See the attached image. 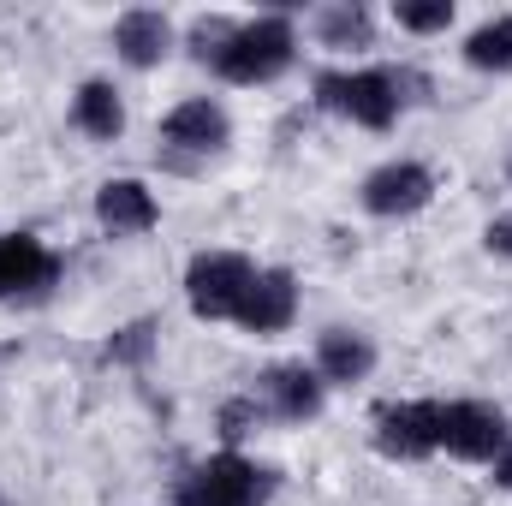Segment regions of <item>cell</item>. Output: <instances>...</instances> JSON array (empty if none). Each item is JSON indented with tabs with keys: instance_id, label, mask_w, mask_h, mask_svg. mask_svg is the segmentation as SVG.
<instances>
[{
	"instance_id": "obj_1",
	"label": "cell",
	"mask_w": 512,
	"mask_h": 506,
	"mask_svg": "<svg viewBox=\"0 0 512 506\" xmlns=\"http://www.w3.org/2000/svg\"><path fill=\"white\" fill-rule=\"evenodd\" d=\"M298 60V30H292V18H280V12H262V18H245L239 30H233V42L215 54V78H227V84H274L286 66Z\"/></svg>"
},
{
	"instance_id": "obj_2",
	"label": "cell",
	"mask_w": 512,
	"mask_h": 506,
	"mask_svg": "<svg viewBox=\"0 0 512 506\" xmlns=\"http://www.w3.org/2000/svg\"><path fill=\"white\" fill-rule=\"evenodd\" d=\"M316 102L340 120L364 131H387L405 108V72L387 66H358V72H322L316 78Z\"/></svg>"
},
{
	"instance_id": "obj_3",
	"label": "cell",
	"mask_w": 512,
	"mask_h": 506,
	"mask_svg": "<svg viewBox=\"0 0 512 506\" xmlns=\"http://www.w3.org/2000/svg\"><path fill=\"white\" fill-rule=\"evenodd\" d=\"M268 495H274V471L245 459L239 447L191 465L179 483V506H268Z\"/></svg>"
},
{
	"instance_id": "obj_4",
	"label": "cell",
	"mask_w": 512,
	"mask_h": 506,
	"mask_svg": "<svg viewBox=\"0 0 512 506\" xmlns=\"http://www.w3.org/2000/svg\"><path fill=\"white\" fill-rule=\"evenodd\" d=\"M256 280V262L239 251H197L185 268V304L197 322H233Z\"/></svg>"
},
{
	"instance_id": "obj_5",
	"label": "cell",
	"mask_w": 512,
	"mask_h": 506,
	"mask_svg": "<svg viewBox=\"0 0 512 506\" xmlns=\"http://www.w3.org/2000/svg\"><path fill=\"white\" fill-rule=\"evenodd\" d=\"M512 441V423L489 399H441V453L465 465H495Z\"/></svg>"
},
{
	"instance_id": "obj_6",
	"label": "cell",
	"mask_w": 512,
	"mask_h": 506,
	"mask_svg": "<svg viewBox=\"0 0 512 506\" xmlns=\"http://www.w3.org/2000/svg\"><path fill=\"white\" fill-rule=\"evenodd\" d=\"M370 441H376V453L393 459V465L435 459V453H441V399H399V405H382Z\"/></svg>"
},
{
	"instance_id": "obj_7",
	"label": "cell",
	"mask_w": 512,
	"mask_h": 506,
	"mask_svg": "<svg viewBox=\"0 0 512 506\" xmlns=\"http://www.w3.org/2000/svg\"><path fill=\"white\" fill-rule=\"evenodd\" d=\"M227 143H233V120H227V108L209 102V96H191V102H179V108L161 120V155H167L173 167H197V161L221 155Z\"/></svg>"
},
{
	"instance_id": "obj_8",
	"label": "cell",
	"mask_w": 512,
	"mask_h": 506,
	"mask_svg": "<svg viewBox=\"0 0 512 506\" xmlns=\"http://www.w3.org/2000/svg\"><path fill=\"white\" fill-rule=\"evenodd\" d=\"M251 405L274 423H310L328 405V381L316 376V364H268L251 387Z\"/></svg>"
},
{
	"instance_id": "obj_9",
	"label": "cell",
	"mask_w": 512,
	"mask_h": 506,
	"mask_svg": "<svg viewBox=\"0 0 512 506\" xmlns=\"http://www.w3.org/2000/svg\"><path fill=\"white\" fill-rule=\"evenodd\" d=\"M429 203H435V173L423 161H382L364 179V209L382 215V221H405V215H417Z\"/></svg>"
},
{
	"instance_id": "obj_10",
	"label": "cell",
	"mask_w": 512,
	"mask_h": 506,
	"mask_svg": "<svg viewBox=\"0 0 512 506\" xmlns=\"http://www.w3.org/2000/svg\"><path fill=\"white\" fill-rule=\"evenodd\" d=\"M245 334H286L292 322H298V280L286 274V268H256L251 292H245V304H239V316H233Z\"/></svg>"
},
{
	"instance_id": "obj_11",
	"label": "cell",
	"mask_w": 512,
	"mask_h": 506,
	"mask_svg": "<svg viewBox=\"0 0 512 506\" xmlns=\"http://www.w3.org/2000/svg\"><path fill=\"white\" fill-rule=\"evenodd\" d=\"M54 274H60V256L36 233H0V304L54 286Z\"/></svg>"
},
{
	"instance_id": "obj_12",
	"label": "cell",
	"mask_w": 512,
	"mask_h": 506,
	"mask_svg": "<svg viewBox=\"0 0 512 506\" xmlns=\"http://www.w3.org/2000/svg\"><path fill=\"white\" fill-rule=\"evenodd\" d=\"M96 221H102V233L131 239V233L161 227V203H155V191H149L143 179H108V185L96 191Z\"/></svg>"
},
{
	"instance_id": "obj_13",
	"label": "cell",
	"mask_w": 512,
	"mask_h": 506,
	"mask_svg": "<svg viewBox=\"0 0 512 506\" xmlns=\"http://www.w3.org/2000/svg\"><path fill=\"white\" fill-rule=\"evenodd\" d=\"M114 48H120V60L137 66V72L161 66V60L173 54V24H167V12H155V6H131V12H120Z\"/></svg>"
},
{
	"instance_id": "obj_14",
	"label": "cell",
	"mask_w": 512,
	"mask_h": 506,
	"mask_svg": "<svg viewBox=\"0 0 512 506\" xmlns=\"http://www.w3.org/2000/svg\"><path fill=\"white\" fill-rule=\"evenodd\" d=\"M376 370V340L358 334V328H328L316 340V376L328 387H352V381H370Z\"/></svg>"
},
{
	"instance_id": "obj_15",
	"label": "cell",
	"mask_w": 512,
	"mask_h": 506,
	"mask_svg": "<svg viewBox=\"0 0 512 506\" xmlns=\"http://www.w3.org/2000/svg\"><path fill=\"white\" fill-rule=\"evenodd\" d=\"M72 126L84 131V137H96V143H114V137L126 131V102H120V90H114L108 78L78 84V96H72Z\"/></svg>"
},
{
	"instance_id": "obj_16",
	"label": "cell",
	"mask_w": 512,
	"mask_h": 506,
	"mask_svg": "<svg viewBox=\"0 0 512 506\" xmlns=\"http://www.w3.org/2000/svg\"><path fill=\"white\" fill-rule=\"evenodd\" d=\"M465 66L471 72H512V18H489L465 36Z\"/></svg>"
},
{
	"instance_id": "obj_17",
	"label": "cell",
	"mask_w": 512,
	"mask_h": 506,
	"mask_svg": "<svg viewBox=\"0 0 512 506\" xmlns=\"http://www.w3.org/2000/svg\"><path fill=\"white\" fill-rule=\"evenodd\" d=\"M322 42L328 48H370V6H334V12H322Z\"/></svg>"
},
{
	"instance_id": "obj_18",
	"label": "cell",
	"mask_w": 512,
	"mask_h": 506,
	"mask_svg": "<svg viewBox=\"0 0 512 506\" xmlns=\"http://www.w3.org/2000/svg\"><path fill=\"white\" fill-rule=\"evenodd\" d=\"M149 352H155V322H126V328L102 346V364L137 370V364H149Z\"/></svg>"
},
{
	"instance_id": "obj_19",
	"label": "cell",
	"mask_w": 512,
	"mask_h": 506,
	"mask_svg": "<svg viewBox=\"0 0 512 506\" xmlns=\"http://www.w3.org/2000/svg\"><path fill=\"white\" fill-rule=\"evenodd\" d=\"M393 24L399 30H411V36H435V30H447L453 24V0H429V6H393Z\"/></svg>"
},
{
	"instance_id": "obj_20",
	"label": "cell",
	"mask_w": 512,
	"mask_h": 506,
	"mask_svg": "<svg viewBox=\"0 0 512 506\" xmlns=\"http://www.w3.org/2000/svg\"><path fill=\"white\" fill-rule=\"evenodd\" d=\"M233 30H239L233 18H197V24H191V54H197L203 66H215V54L233 42Z\"/></svg>"
},
{
	"instance_id": "obj_21",
	"label": "cell",
	"mask_w": 512,
	"mask_h": 506,
	"mask_svg": "<svg viewBox=\"0 0 512 506\" xmlns=\"http://www.w3.org/2000/svg\"><path fill=\"white\" fill-rule=\"evenodd\" d=\"M483 251L501 256V262H512V215H495V221L483 227Z\"/></svg>"
},
{
	"instance_id": "obj_22",
	"label": "cell",
	"mask_w": 512,
	"mask_h": 506,
	"mask_svg": "<svg viewBox=\"0 0 512 506\" xmlns=\"http://www.w3.org/2000/svg\"><path fill=\"white\" fill-rule=\"evenodd\" d=\"M489 483H495V489H507V495H512V441L501 447V459L489 465Z\"/></svg>"
},
{
	"instance_id": "obj_23",
	"label": "cell",
	"mask_w": 512,
	"mask_h": 506,
	"mask_svg": "<svg viewBox=\"0 0 512 506\" xmlns=\"http://www.w3.org/2000/svg\"><path fill=\"white\" fill-rule=\"evenodd\" d=\"M0 506H6V501H0Z\"/></svg>"
}]
</instances>
